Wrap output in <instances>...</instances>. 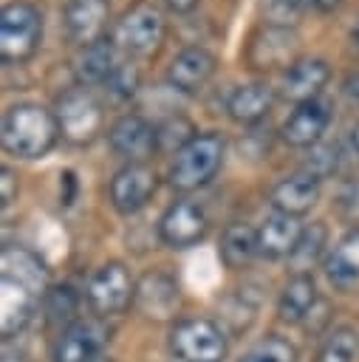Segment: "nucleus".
Returning <instances> with one entry per match:
<instances>
[{
    "label": "nucleus",
    "instance_id": "obj_1",
    "mask_svg": "<svg viewBox=\"0 0 359 362\" xmlns=\"http://www.w3.org/2000/svg\"><path fill=\"white\" fill-rule=\"evenodd\" d=\"M57 113L37 102H17L3 116V150L17 158H42L59 139Z\"/></svg>",
    "mask_w": 359,
    "mask_h": 362
},
{
    "label": "nucleus",
    "instance_id": "obj_2",
    "mask_svg": "<svg viewBox=\"0 0 359 362\" xmlns=\"http://www.w3.org/2000/svg\"><path fill=\"white\" fill-rule=\"evenodd\" d=\"M226 141L220 133H198L189 144H184L170 161V187L178 192H192L215 178L223 164Z\"/></svg>",
    "mask_w": 359,
    "mask_h": 362
},
{
    "label": "nucleus",
    "instance_id": "obj_3",
    "mask_svg": "<svg viewBox=\"0 0 359 362\" xmlns=\"http://www.w3.org/2000/svg\"><path fill=\"white\" fill-rule=\"evenodd\" d=\"M42 40V14L28 0L6 3L0 11V54L6 62L28 59Z\"/></svg>",
    "mask_w": 359,
    "mask_h": 362
},
{
    "label": "nucleus",
    "instance_id": "obj_4",
    "mask_svg": "<svg viewBox=\"0 0 359 362\" xmlns=\"http://www.w3.org/2000/svg\"><path fill=\"white\" fill-rule=\"evenodd\" d=\"M54 113H57L62 139H68L71 144H79V147L82 144H90L102 133V124H105L102 102L85 85L68 88L57 99V110Z\"/></svg>",
    "mask_w": 359,
    "mask_h": 362
},
{
    "label": "nucleus",
    "instance_id": "obj_5",
    "mask_svg": "<svg viewBox=\"0 0 359 362\" xmlns=\"http://www.w3.org/2000/svg\"><path fill=\"white\" fill-rule=\"evenodd\" d=\"M170 348L181 362H223L226 334L212 320L189 317L175 322L170 334Z\"/></svg>",
    "mask_w": 359,
    "mask_h": 362
},
{
    "label": "nucleus",
    "instance_id": "obj_6",
    "mask_svg": "<svg viewBox=\"0 0 359 362\" xmlns=\"http://www.w3.org/2000/svg\"><path fill=\"white\" fill-rule=\"evenodd\" d=\"M85 297H88V305L99 317L122 314L130 303H136V283L124 263L110 260L93 272V277L88 280Z\"/></svg>",
    "mask_w": 359,
    "mask_h": 362
},
{
    "label": "nucleus",
    "instance_id": "obj_7",
    "mask_svg": "<svg viewBox=\"0 0 359 362\" xmlns=\"http://www.w3.org/2000/svg\"><path fill=\"white\" fill-rule=\"evenodd\" d=\"M164 40V17L155 6L139 3L113 25V45L127 54H150Z\"/></svg>",
    "mask_w": 359,
    "mask_h": 362
},
{
    "label": "nucleus",
    "instance_id": "obj_8",
    "mask_svg": "<svg viewBox=\"0 0 359 362\" xmlns=\"http://www.w3.org/2000/svg\"><path fill=\"white\" fill-rule=\"evenodd\" d=\"M107 141L116 156L130 164H144L158 150V127L139 113H124L107 127Z\"/></svg>",
    "mask_w": 359,
    "mask_h": 362
},
{
    "label": "nucleus",
    "instance_id": "obj_9",
    "mask_svg": "<svg viewBox=\"0 0 359 362\" xmlns=\"http://www.w3.org/2000/svg\"><path fill=\"white\" fill-rule=\"evenodd\" d=\"M110 328L102 320H73L54 342V362H93L107 345Z\"/></svg>",
    "mask_w": 359,
    "mask_h": 362
},
{
    "label": "nucleus",
    "instance_id": "obj_10",
    "mask_svg": "<svg viewBox=\"0 0 359 362\" xmlns=\"http://www.w3.org/2000/svg\"><path fill=\"white\" fill-rule=\"evenodd\" d=\"M300 37L294 28H280V25H263L246 45V59L257 71H271V68H288L297 57Z\"/></svg>",
    "mask_w": 359,
    "mask_h": 362
},
{
    "label": "nucleus",
    "instance_id": "obj_11",
    "mask_svg": "<svg viewBox=\"0 0 359 362\" xmlns=\"http://www.w3.org/2000/svg\"><path fill=\"white\" fill-rule=\"evenodd\" d=\"M331 116H334L331 102L322 99V96L308 99V102H300L286 116V122L280 127V136L291 147H314V144H319L322 133L328 130Z\"/></svg>",
    "mask_w": 359,
    "mask_h": 362
},
{
    "label": "nucleus",
    "instance_id": "obj_12",
    "mask_svg": "<svg viewBox=\"0 0 359 362\" xmlns=\"http://www.w3.org/2000/svg\"><path fill=\"white\" fill-rule=\"evenodd\" d=\"M158 189V175L147 164H127L110 181V204L122 215H136Z\"/></svg>",
    "mask_w": 359,
    "mask_h": 362
},
{
    "label": "nucleus",
    "instance_id": "obj_13",
    "mask_svg": "<svg viewBox=\"0 0 359 362\" xmlns=\"http://www.w3.org/2000/svg\"><path fill=\"white\" fill-rule=\"evenodd\" d=\"M209 229L206 212L195 201H175L167 206V212L158 221V235L172 249L195 246Z\"/></svg>",
    "mask_w": 359,
    "mask_h": 362
},
{
    "label": "nucleus",
    "instance_id": "obj_14",
    "mask_svg": "<svg viewBox=\"0 0 359 362\" xmlns=\"http://www.w3.org/2000/svg\"><path fill=\"white\" fill-rule=\"evenodd\" d=\"M218 59L209 48L204 45H187L181 48L170 65H167V82L178 93H198L215 74Z\"/></svg>",
    "mask_w": 359,
    "mask_h": 362
},
{
    "label": "nucleus",
    "instance_id": "obj_15",
    "mask_svg": "<svg viewBox=\"0 0 359 362\" xmlns=\"http://www.w3.org/2000/svg\"><path fill=\"white\" fill-rule=\"evenodd\" d=\"M136 305L150 320L175 317V311L181 305V291H178L175 277H170L167 272H147L136 283Z\"/></svg>",
    "mask_w": 359,
    "mask_h": 362
},
{
    "label": "nucleus",
    "instance_id": "obj_16",
    "mask_svg": "<svg viewBox=\"0 0 359 362\" xmlns=\"http://www.w3.org/2000/svg\"><path fill=\"white\" fill-rule=\"evenodd\" d=\"M319 178L311 175L308 170H297L286 178H280L271 187V206L274 212H286V215H305L311 212V206L319 201Z\"/></svg>",
    "mask_w": 359,
    "mask_h": 362
},
{
    "label": "nucleus",
    "instance_id": "obj_17",
    "mask_svg": "<svg viewBox=\"0 0 359 362\" xmlns=\"http://www.w3.org/2000/svg\"><path fill=\"white\" fill-rule=\"evenodd\" d=\"M331 79V68L319 57H300L283 71V96L291 99L294 105L317 99L325 82Z\"/></svg>",
    "mask_w": 359,
    "mask_h": 362
},
{
    "label": "nucleus",
    "instance_id": "obj_18",
    "mask_svg": "<svg viewBox=\"0 0 359 362\" xmlns=\"http://www.w3.org/2000/svg\"><path fill=\"white\" fill-rule=\"evenodd\" d=\"M62 23L68 37L82 48L102 40L107 25V3L105 0H68L62 8Z\"/></svg>",
    "mask_w": 359,
    "mask_h": 362
},
{
    "label": "nucleus",
    "instance_id": "obj_19",
    "mask_svg": "<svg viewBox=\"0 0 359 362\" xmlns=\"http://www.w3.org/2000/svg\"><path fill=\"white\" fill-rule=\"evenodd\" d=\"M300 235H302L300 218L286 215V212H271V215L257 226V249H260L263 257L280 260V257H288V255L294 252Z\"/></svg>",
    "mask_w": 359,
    "mask_h": 362
},
{
    "label": "nucleus",
    "instance_id": "obj_20",
    "mask_svg": "<svg viewBox=\"0 0 359 362\" xmlns=\"http://www.w3.org/2000/svg\"><path fill=\"white\" fill-rule=\"evenodd\" d=\"M274 105V88L266 79H254L232 88L226 99V113L237 124H257Z\"/></svg>",
    "mask_w": 359,
    "mask_h": 362
},
{
    "label": "nucleus",
    "instance_id": "obj_21",
    "mask_svg": "<svg viewBox=\"0 0 359 362\" xmlns=\"http://www.w3.org/2000/svg\"><path fill=\"white\" fill-rule=\"evenodd\" d=\"M119 59H116V45L113 40H96L90 45H82L73 57V74L79 79V85L90 88V85H105L107 76L116 71Z\"/></svg>",
    "mask_w": 359,
    "mask_h": 362
},
{
    "label": "nucleus",
    "instance_id": "obj_22",
    "mask_svg": "<svg viewBox=\"0 0 359 362\" xmlns=\"http://www.w3.org/2000/svg\"><path fill=\"white\" fill-rule=\"evenodd\" d=\"M0 266H3L0 272H3L6 280H14V283L31 288L37 297L45 294L48 269H45V263L34 252H28L23 246H6L3 249V257H0Z\"/></svg>",
    "mask_w": 359,
    "mask_h": 362
},
{
    "label": "nucleus",
    "instance_id": "obj_23",
    "mask_svg": "<svg viewBox=\"0 0 359 362\" xmlns=\"http://www.w3.org/2000/svg\"><path fill=\"white\" fill-rule=\"evenodd\" d=\"M325 274L336 288H353L359 283V226L334 243L325 257Z\"/></svg>",
    "mask_w": 359,
    "mask_h": 362
},
{
    "label": "nucleus",
    "instance_id": "obj_24",
    "mask_svg": "<svg viewBox=\"0 0 359 362\" xmlns=\"http://www.w3.org/2000/svg\"><path fill=\"white\" fill-rule=\"evenodd\" d=\"M317 305H319V294H317L314 277L311 274H291L280 291L277 314L283 322H302Z\"/></svg>",
    "mask_w": 359,
    "mask_h": 362
},
{
    "label": "nucleus",
    "instance_id": "obj_25",
    "mask_svg": "<svg viewBox=\"0 0 359 362\" xmlns=\"http://www.w3.org/2000/svg\"><path fill=\"white\" fill-rule=\"evenodd\" d=\"M37 300L40 297L31 288L3 277V300H0V305H3V337L6 339L25 328V322L31 320V314L37 308Z\"/></svg>",
    "mask_w": 359,
    "mask_h": 362
},
{
    "label": "nucleus",
    "instance_id": "obj_26",
    "mask_svg": "<svg viewBox=\"0 0 359 362\" xmlns=\"http://www.w3.org/2000/svg\"><path fill=\"white\" fill-rule=\"evenodd\" d=\"M260 255L257 249V229L249 223H229L220 235V260L229 269H243L252 263V257Z\"/></svg>",
    "mask_w": 359,
    "mask_h": 362
},
{
    "label": "nucleus",
    "instance_id": "obj_27",
    "mask_svg": "<svg viewBox=\"0 0 359 362\" xmlns=\"http://www.w3.org/2000/svg\"><path fill=\"white\" fill-rule=\"evenodd\" d=\"M328 246V226L322 221H314L308 226H302V235L294 246V252L288 255V266L294 274H311V269L317 266V260L322 257Z\"/></svg>",
    "mask_w": 359,
    "mask_h": 362
},
{
    "label": "nucleus",
    "instance_id": "obj_28",
    "mask_svg": "<svg viewBox=\"0 0 359 362\" xmlns=\"http://www.w3.org/2000/svg\"><path fill=\"white\" fill-rule=\"evenodd\" d=\"M254 311H257V300H252L249 291L240 288L237 294H232V297L223 300V305H220V320L226 322V331H229V334H240V331H246V328L252 325Z\"/></svg>",
    "mask_w": 359,
    "mask_h": 362
},
{
    "label": "nucleus",
    "instance_id": "obj_29",
    "mask_svg": "<svg viewBox=\"0 0 359 362\" xmlns=\"http://www.w3.org/2000/svg\"><path fill=\"white\" fill-rule=\"evenodd\" d=\"M356 356V334L351 328H334L322 342L317 362H353Z\"/></svg>",
    "mask_w": 359,
    "mask_h": 362
},
{
    "label": "nucleus",
    "instance_id": "obj_30",
    "mask_svg": "<svg viewBox=\"0 0 359 362\" xmlns=\"http://www.w3.org/2000/svg\"><path fill=\"white\" fill-rule=\"evenodd\" d=\"M240 362H297V351L288 339L271 334V337H263Z\"/></svg>",
    "mask_w": 359,
    "mask_h": 362
},
{
    "label": "nucleus",
    "instance_id": "obj_31",
    "mask_svg": "<svg viewBox=\"0 0 359 362\" xmlns=\"http://www.w3.org/2000/svg\"><path fill=\"white\" fill-rule=\"evenodd\" d=\"M79 305V294L71 286H54L45 291V314L54 322H73Z\"/></svg>",
    "mask_w": 359,
    "mask_h": 362
},
{
    "label": "nucleus",
    "instance_id": "obj_32",
    "mask_svg": "<svg viewBox=\"0 0 359 362\" xmlns=\"http://www.w3.org/2000/svg\"><path fill=\"white\" fill-rule=\"evenodd\" d=\"M139 82H141V79H139L136 65H133V62H119V65H116V71L107 76L105 90H107V96H110L113 102H127V99H133V96H136Z\"/></svg>",
    "mask_w": 359,
    "mask_h": 362
},
{
    "label": "nucleus",
    "instance_id": "obj_33",
    "mask_svg": "<svg viewBox=\"0 0 359 362\" xmlns=\"http://www.w3.org/2000/svg\"><path fill=\"white\" fill-rule=\"evenodd\" d=\"M257 6L266 25H280V28H294L302 11V0H257Z\"/></svg>",
    "mask_w": 359,
    "mask_h": 362
},
{
    "label": "nucleus",
    "instance_id": "obj_34",
    "mask_svg": "<svg viewBox=\"0 0 359 362\" xmlns=\"http://www.w3.org/2000/svg\"><path fill=\"white\" fill-rule=\"evenodd\" d=\"M334 209L345 223H351V229L359 226V178H348L339 184L336 198H334Z\"/></svg>",
    "mask_w": 359,
    "mask_h": 362
},
{
    "label": "nucleus",
    "instance_id": "obj_35",
    "mask_svg": "<svg viewBox=\"0 0 359 362\" xmlns=\"http://www.w3.org/2000/svg\"><path fill=\"white\" fill-rule=\"evenodd\" d=\"M339 153H342V150H339L336 144H314L302 170H308L311 175H317V178L322 181L325 175L336 173V167H339Z\"/></svg>",
    "mask_w": 359,
    "mask_h": 362
},
{
    "label": "nucleus",
    "instance_id": "obj_36",
    "mask_svg": "<svg viewBox=\"0 0 359 362\" xmlns=\"http://www.w3.org/2000/svg\"><path fill=\"white\" fill-rule=\"evenodd\" d=\"M17 175H14V170H8V167H3L0 170V204H3V209L6 206H11L14 201H17Z\"/></svg>",
    "mask_w": 359,
    "mask_h": 362
},
{
    "label": "nucleus",
    "instance_id": "obj_37",
    "mask_svg": "<svg viewBox=\"0 0 359 362\" xmlns=\"http://www.w3.org/2000/svg\"><path fill=\"white\" fill-rule=\"evenodd\" d=\"M73 195H76V175L71 170H65L59 175V201L68 206V204H73Z\"/></svg>",
    "mask_w": 359,
    "mask_h": 362
},
{
    "label": "nucleus",
    "instance_id": "obj_38",
    "mask_svg": "<svg viewBox=\"0 0 359 362\" xmlns=\"http://www.w3.org/2000/svg\"><path fill=\"white\" fill-rule=\"evenodd\" d=\"M345 150H348L353 158H359V122H353V124H351L348 139H345Z\"/></svg>",
    "mask_w": 359,
    "mask_h": 362
},
{
    "label": "nucleus",
    "instance_id": "obj_39",
    "mask_svg": "<svg viewBox=\"0 0 359 362\" xmlns=\"http://www.w3.org/2000/svg\"><path fill=\"white\" fill-rule=\"evenodd\" d=\"M170 11H175V14H187V11H192L195 6H198V0H161Z\"/></svg>",
    "mask_w": 359,
    "mask_h": 362
},
{
    "label": "nucleus",
    "instance_id": "obj_40",
    "mask_svg": "<svg viewBox=\"0 0 359 362\" xmlns=\"http://www.w3.org/2000/svg\"><path fill=\"white\" fill-rule=\"evenodd\" d=\"M342 0H302L305 8H314V11H334Z\"/></svg>",
    "mask_w": 359,
    "mask_h": 362
},
{
    "label": "nucleus",
    "instance_id": "obj_41",
    "mask_svg": "<svg viewBox=\"0 0 359 362\" xmlns=\"http://www.w3.org/2000/svg\"><path fill=\"white\" fill-rule=\"evenodd\" d=\"M345 93H348L351 99H356V102H359V74H353V76H348V79H345Z\"/></svg>",
    "mask_w": 359,
    "mask_h": 362
},
{
    "label": "nucleus",
    "instance_id": "obj_42",
    "mask_svg": "<svg viewBox=\"0 0 359 362\" xmlns=\"http://www.w3.org/2000/svg\"><path fill=\"white\" fill-rule=\"evenodd\" d=\"M3 362H25V356L20 354V351H3Z\"/></svg>",
    "mask_w": 359,
    "mask_h": 362
},
{
    "label": "nucleus",
    "instance_id": "obj_43",
    "mask_svg": "<svg viewBox=\"0 0 359 362\" xmlns=\"http://www.w3.org/2000/svg\"><path fill=\"white\" fill-rule=\"evenodd\" d=\"M93 362H116V359H110V356H99V359H93Z\"/></svg>",
    "mask_w": 359,
    "mask_h": 362
}]
</instances>
